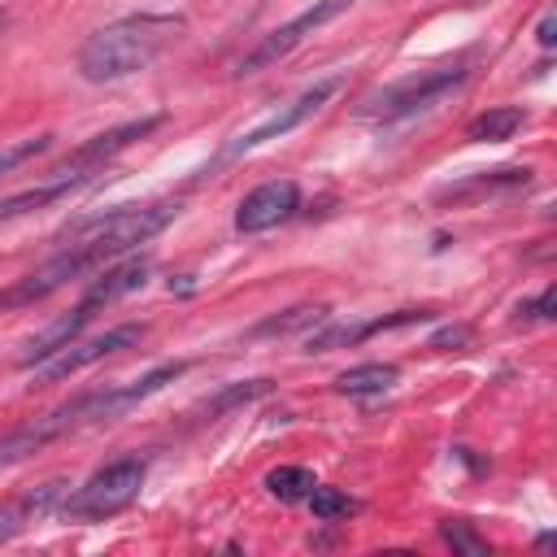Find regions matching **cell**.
I'll use <instances>...</instances> for the list:
<instances>
[{"mask_svg": "<svg viewBox=\"0 0 557 557\" xmlns=\"http://www.w3.org/2000/svg\"><path fill=\"white\" fill-rule=\"evenodd\" d=\"M187 370V361H161L152 366L144 379L135 383H113V387H96V392H83L74 400H61L57 409H44L39 418L13 426L9 435H0V470L35 457L39 448H48L52 440L78 431V426H96V422H117L122 413H131L135 405H144L148 396H157L165 383H174L178 374Z\"/></svg>", "mask_w": 557, "mask_h": 557, "instance_id": "6da1fadb", "label": "cell"}, {"mask_svg": "<svg viewBox=\"0 0 557 557\" xmlns=\"http://www.w3.org/2000/svg\"><path fill=\"white\" fill-rule=\"evenodd\" d=\"M183 30H187V22L174 17V13H131V17H117V22L100 26L96 35H87V44L78 48V74L87 83L131 78V74L148 70L170 44H178Z\"/></svg>", "mask_w": 557, "mask_h": 557, "instance_id": "7a4b0ae2", "label": "cell"}, {"mask_svg": "<svg viewBox=\"0 0 557 557\" xmlns=\"http://www.w3.org/2000/svg\"><path fill=\"white\" fill-rule=\"evenodd\" d=\"M178 213V200H148V205H117L100 218H83L70 231H61V244H83L100 265L126 257L131 248L161 235Z\"/></svg>", "mask_w": 557, "mask_h": 557, "instance_id": "3957f363", "label": "cell"}, {"mask_svg": "<svg viewBox=\"0 0 557 557\" xmlns=\"http://www.w3.org/2000/svg\"><path fill=\"white\" fill-rule=\"evenodd\" d=\"M144 479H148V457H113L100 470H91L74 492H65L61 513L78 518V522L113 518V513H122L139 496Z\"/></svg>", "mask_w": 557, "mask_h": 557, "instance_id": "277c9868", "label": "cell"}, {"mask_svg": "<svg viewBox=\"0 0 557 557\" xmlns=\"http://www.w3.org/2000/svg\"><path fill=\"white\" fill-rule=\"evenodd\" d=\"M339 87H344V74H326V78H318L313 87L296 91L292 100L274 104L265 117H257L248 131H239V135H235V139L213 157V165H209V170H218V165H226V161H239V157L257 152L261 144H270V139H278V135H287V131H296V126H305L313 113H322V104H326Z\"/></svg>", "mask_w": 557, "mask_h": 557, "instance_id": "5b68a950", "label": "cell"}, {"mask_svg": "<svg viewBox=\"0 0 557 557\" xmlns=\"http://www.w3.org/2000/svg\"><path fill=\"white\" fill-rule=\"evenodd\" d=\"M466 65H435V70H422V74H409L400 83H387L383 91L366 96V104L357 109L361 117H374V122H405L413 113H426L435 109L448 91H457L466 83Z\"/></svg>", "mask_w": 557, "mask_h": 557, "instance_id": "8992f818", "label": "cell"}, {"mask_svg": "<svg viewBox=\"0 0 557 557\" xmlns=\"http://www.w3.org/2000/svg\"><path fill=\"white\" fill-rule=\"evenodd\" d=\"M144 335H148V326H144V322H122V326H113V331H104V335L70 339V344H65V348H57L52 357L35 361L26 374H30V383H35V387H44V383H65L70 374H78V370H87V366H96V361H104V357H113V352H122V348L139 344Z\"/></svg>", "mask_w": 557, "mask_h": 557, "instance_id": "52a82bcc", "label": "cell"}, {"mask_svg": "<svg viewBox=\"0 0 557 557\" xmlns=\"http://www.w3.org/2000/svg\"><path fill=\"white\" fill-rule=\"evenodd\" d=\"M348 4H357V0H313V4H309V9H300L292 22H283V26H274L270 35H261V39H257V48L239 57L235 74H257V70H265V65L283 61L292 48H300L318 26H326L331 17H339Z\"/></svg>", "mask_w": 557, "mask_h": 557, "instance_id": "ba28073f", "label": "cell"}, {"mask_svg": "<svg viewBox=\"0 0 557 557\" xmlns=\"http://www.w3.org/2000/svg\"><path fill=\"white\" fill-rule=\"evenodd\" d=\"M161 126V113H152V117H135V122H122V126H109V131H100V135H91L87 144H78L61 165H52L48 174H57V178H78V183H91L117 152H126L135 139H144V135H152Z\"/></svg>", "mask_w": 557, "mask_h": 557, "instance_id": "9c48e42d", "label": "cell"}, {"mask_svg": "<svg viewBox=\"0 0 557 557\" xmlns=\"http://www.w3.org/2000/svg\"><path fill=\"white\" fill-rule=\"evenodd\" d=\"M296 209H300V187H296L292 178L261 183V187H252V191L239 200V209H235V231H239V235H261V231H270V226H278V222L296 218Z\"/></svg>", "mask_w": 557, "mask_h": 557, "instance_id": "30bf717a", "label": "cell"}, {"mask_svg": "<svg viewBox=\"0 0 557 557\" xmlns=\"http://www.w3.org/2000/svg\"><path fill=\"white\" fill-rule=\"evenodd\" d=\"M435 309H396V313H383V318H370V322H331L322 326L318 335L305 339V352H331V348H352L379 331H396V326H413V322H431Z\"/></svg>", "mask_w": 557, "mask_h": 557, "instance_id": "8fae6325", "label": "cell"}, {"mask_svg": "<svg viewBox=\"0 0 557 557\" xmlns=\"http://www.w3.org/2000/svg\"><path fill=\"white\" fill-rule=\"evenodd\" d=\"M96 313H100V305H91V300L83 296V300H78V305H74L65 318L48 322L39 335H30V339L22 344V352H17V366H22V370H30L35 361H44V357H52L57 348H65L70 339H78V335H83V326H87Z\"/></svg>", "mask_w": 557, "mask_h": 557, "instance_id": "7c38bea8", "label": "cell"}, {"mask_svg": "<svg viewBox=\"0 0 557 557\" xmlns=\"http://www.w3.org/2000/svg\"><path fill=\"white\" fill-rule=\"evenodd\" d=\"M61 500H65V483H39L35 492H26V496H17V500H9V505H0V544H9L13 535H22L35 518H44V513H52V509H61Z\"/></svg>", "mask_w": 557, "mask_h": 557, "instance_id": "4fadbf2b", "label": "cell"}, {"mask_svg": "<svg viewBox=\"0 0 557 557\" xmlns=\"http://www.w3.org/2000/svg\"><path fill=\"white\" fill-rule=\"evenodd\" d=\"M148 274H152V261H148V257H126V261H113L104 274H96V278H91V287H87L83 296H87L91 305L109 309L113 300H122V296L139 292V287L148 283Z\"/></svg>", "mask_w": 557, "mask_h": 557, "instance_id": "5bb4252c", "label": "cell"}, {"mask_svg": "<svg viewBox=\"0 0 557 557\" xmlns=\"http://www.w3.org/2000/svg\"><path fill=\"white\" fill-rule=\"evenodd\" d=\"M78 187H83L78 178H57V174H48L44 183H35V187H26V191L0 196V222H9V218H22V213H35V209H48V205H57V200L74 196Z\"/></svg>", "mask_w": 557, "mask_h": 557, "instance_id": "9a60e30c", "label": "cell"}, {"mask_svg": "<svg viewBox=\"0 0 557 557\" xmlns=\"http://www.w3.org/2000/svg\"><path fill=\"white\" fill-rule=\"evenodd\" d=\"M527 126V109L518 104H496V109H483L479 117L466 122V139L470 144H500V139H513V131Z\"/></svg>", "mask_w": 557, "mask_h": 557, "instance_id": "2e32d148", "label": "cell"}, {"mask_svg": "<svg viewBox=\"0 0 557 557\" xmlns=\"http://www.w3.org/2000/svg\"><path fill=\"white\" fill-rule=\"evenodd\" d=\"M527 183H531V170H527V165L483 170V174H474V178H466V183L444 187L435 200H470V196H492V191H500V187H527Z\"/></svg>", "mask_w": 557, "mask_h": 557, "instance_id": "e0dca14e", "label": "cell"}, {"mask_svg": "<svg viewBox=\"0 0 557 557\" xmlns=\"http://www.w3.org/2000/svg\"><path fill=\"white\" fill-rule=\"evenodd\" d=\"M396 379H400V370L392 361H366V366L344 370L335 379V392H344V396H383Z\"/></svg>", "mask_w": 557, "mask_h": 557, "instance_id": "ac0fdd59", "label": "cell"}, {"mask_svg": "<svg viewBox=\"0 0 557 557\" xmlns=\"http://www.w3.org/2000/svg\"><path fill=\"white\" fill-rule=\"evenodd\" d=\"M318 322H326V305H296V309H283V313L257 322L248 335H252V339H265V335H296V331L318 326Z\"/></svg>", "mask_w": 557, "mask_h": 557, "instance_id": "d6986e66", "label": "cell"}, {"mask_svg": "<svg viewBox=\"0 0 557 557\" xmlns=\"http://www.w3.org/2000/svg\"><path fill=\"white\" fill-rule=\"evenodd\" d=\"M305 505H309V513L318 522H344V518H352L361 509L357 496H348L344 487H326V483H313V492L305 496Z\"/></svg>", "mask_w": 557, "mask_h": 557, "instance_id": "ffe728a7", "label": "cell"}, {"mask_svg": "<svg viewBox=\"0 0 557 557\" xmlns=\"http://www.w3.org/2000/svg\"><path fill=\"white\" fill-rule=\"evenodd\" d=\"M313 470H305V466H274L270 474H265V492L270 496H278V500H287V505H296V500H305L309 492H313Z\"/></svg>", "mask_w": 557, "mask_h": 557, "instance_id": "44dd1931", "label": "cell"}, {"mask_svg": "<svg viewBox=\"0 0 557 557\" xmlns=\"http://www.w3.org/2000/svg\"><path fill=\"white\" fill-rule=\"evenodd\" d=\"M265 392H270V379H248V383H235V387L218 392V396L205 400L196 413H200V422H209V418H218V413H226V409H235V405H248V400H257V396H265Z\"/></svg>", "mask_w": 557, "mask_h": 557, "instance_id": "7402d4cb", "label": "cell"}, {"mask_svg": "<svg viewBox=\"0 0 557 557\" xmlns=\"http://www.w3.org/2000/svg\"><path fill=\"white\" fill-rule=\"evenodd\" d=\"M440 540L453 548V553H466V557H487V540L474 535V527L466 518H444L440 522Z\"/></svg>", "mask_w": 557, "mask_h": 557, "instance_id": "603a6c76", "label": "cell"}, {"mask_svg": "<svg viewBox=\"0 0 557 557\" xmlns=\"http://www.w3.org/2000/svg\"><path fill=\"white\" fill-rule=\"evenodd\" d=\"M48 144H52V135H30V139H13V144H4V148H0V178L13 174L17 165H26L30 157L48 152Z\"/></svg>", "mask_w": 557, "mask_h": 557, "instance_id": "cb8c5ba5", "label": "cell"}, {"mask_svg": "<svg viewBox=\"0 0 557 557\" xmlns=\"http://www.w3.org/2000/svg\"><path fill=\"white\" fill-rule=\"evenodd\" d=\"M557 318V292L544 287L535 300H522L518 305V322H553Z\"/></svg>", "mask_w": 557, "mask_h": 557, "instance_id": "d4e9b609", "label": "cell"}, {"mask_svg": "<svg viewBox=\"0 0 557 557\" xmlns=\"http://www.w3.org/2000/svg\"><path fill=\"white\" fill-rule=\"evenodd\" d=\"M461 344H470V326H444L431 339V348H461Z\"/></svg>", "mask_w": 557, "mask_h": 557, "instance_id": "484cf974", "label": "cell"}, {"mask_svg": "<svg viewBox=\"0 0 557 557\" xmlns=\"http://www.w3.org/2000/svg\"><path fill=\"white\" fill-rule=\"evenodd\" d=\"M535 39H540V48H553L557 44V13L553 9H544L540 26H535Z\"/></svg>", "mask_w": 557, "mask_h": 557, "instance_id": "4316f807", "label": "cell"}, {"mask_svg": "<svg viewBox=\"0 0 557 557\" xmlns=\"http://www.w3.org/2000/svg\"><path fill=\"white\" fill-rule=\"evenodd\" d=\"M0 30H4V13H0Z\"/></svg>", "mask_w": 557, "mask_h": 557, "instance_id": "83f0119b", "label": "cell"}, {"mask_svg": "<svg viewBox=\"0 0 557 557\" xmlns=\"http://www.w3.org/2000/svg\"><path fill=\"white\" fill-rule=\"evenodd\" d=\"M461 4H470V0H461Z\"/></svg>", "mask_w": 557, "mask_h": 557, "instance_id": "f1b7e54d", "label": "cell"}]
</instances>
